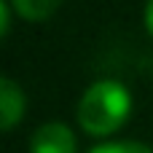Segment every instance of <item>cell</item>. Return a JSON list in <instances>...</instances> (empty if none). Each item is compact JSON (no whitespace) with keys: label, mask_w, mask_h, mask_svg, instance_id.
<instances>
[{"label":"cell","mask_w":153,"mask_h":153,"mask_svg":"<svg viewBox=\"0 0 153 153\" xmlns=\"http://www.w3.org/2000/svg\"><path fill=\"white\" fill-rule=\"evenodd\" d=\"M78 124L91 137H108L124 126L132 113V94L116 78L94 81L78 100Z\"/></svg>","instance_id":"obj_1"},{"label":"cell","mask_w":153,"mask_h":153,"mask_svg":"<svg viewBox=\"0 0 153 153\" xmlns=\"http://www.w3.org/2000/svg\"><path fill=\"white\" fill-rule=\"evenodd\" d=\"M30 153H78L75 134L62 121H48L32 132Z\"/></svg>","instance_id":"obj_2"},{"label":"cell","mask_w":153,"mask_h":153,"mask_svg":"<svg viewBox=\"0 0 153 153\" xmlns=\"http://www.w3.org/2000/svg\"><path fill=\"white\" fill-rule=\"evenodd\" d=\"M24 108H27V100H24L22 86L13 78L3 75L0 78V129L3 132H11L22 121Z\"/></svg>","instance_id":"obj_3"},{"label":"cell","mask_w":153,"mask_h":153,"mask_svg":"<svg viewBox=\"0 0 153 153\" xmlns=\"http://www.w3.org/2000/svg\"><path fill=\"white\" fill-rule=\"evenodd\" d=\"M8 3H11V8L22 19H27V22H46L59 8L62 0H8Z\"/></svg>","instance_id":"obj_4"},{"label":"cell","mask_w":153,"mask_h":153,"mask_svg":"<svg viewBox=\"0 0 153 153\" xmlns=\"http://www.w3.org/2000/svg\"><path fill=\"white\" fill-rule=\"evenodd\" d=\"M89 153H153V151L137 140H118V143H102V145L91 148Z\"/></svg>","instance_id":"obj_5"},{"label":"cell","mask_w":153,"mask_h":153,"mask_svg":"<svg viewBox=\"0 0 153 153\" xmlns=\"http://www.w3.org/2000/svg\"><path fill=\"white\" fill-rule=\"evenodd\" d=\"M11 3L8 0H0V38H8L11 32Z\"/></svg>","instance_id":"obj_6"},{"label":"cell","mask_w":153,"mask_h":153,"mask_svg":"<svg viewBox=\"0 0 153 153\" xmlns=\"http://www.w3.org/2000/svg\"><path fill=\"white\" fill-rule=\"evenodd\" d=\"M143 22H145V30L153 35V0H145V11H143Z\"/></svg>","instance_id":"obj_7"}]
</instances>
